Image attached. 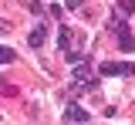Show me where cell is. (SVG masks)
<instances>
[{
    "mask_svg": "<svg viewBox=\"0 0 135 125\" xmlns=\"http://www.w3.org/2000/svg\"><path fill=\"white\" fill-rule=\"evenodd\" d=\"M68 122H81V125H88V108H81V105H68Z\"/></svg>",
    "mask_w": 135,
    "mask_h": 125,
    "instance_id": "7a4b0ae2",
    "label": "cell"
},
{
    "mask_svg": "<svg viewBox=\"0 0 135 125\" xmlns=\"http://www.w3.org/2000/svg\"><path fill=\"white\" fill-rule=\"evenodd\" d=\"M71 37H74V31H71V27H61V34H57V47H61V51H71Z\"/></svg>",
    "mask_w": 135,
    "mask_h": 125,
    "instance_id": "5b68a950",
    "label": "cell"
},
{
    "mask_svg": "<svg viewBox=\"0 0 135 125\" xmlns=\"http://www.w3.org/2000/svg\"><path fill=\"white\" fill-rule=\"evenodd\" d=\"M135 10V0H118V14L125 17V14H132Z\"/></svg>",
    "mask_w": 135,
    "mask_h": 125,
    "instance_id": "8992f818",
    "label": "cell"
},
{
    "mask_svg": "<svg viewBox=\"0 0 135 125\" xmlns=\"http://www.w3.org/2000/svg\"><path fill=\"white\" fill-rule=\"evenodd\" d=\"M68 61H71V64H78V61H84V54H81V51H68Z\"/></svg>",
    "mask_w": 135,
    "mask_h": 125,
    "instance_id": "ba28073f",
    "label": "cell"
},
{
    "mask_svg": "<svg viewBox=\"0 0 135 125\" xmlns=\"http://www.w3.org/2000/svg\"><path fill=\"white\" fill-rule=\"evenodd\" d=\"M7 31H10V24H7V20H0V34H7Z\"/></svg>",
    "mask_w": 135,
    "mask_h": 125,
    "instance_id": "9c48e42d",
    "label": "cell"
},
{
    "mask_svg": "<svg viewBox=\"0 0 135 125\" xmlns=\"http://www.w3.org/2000/svg\"><path fill=\"white\" fill-rule=\"evenodd\" d=\"M17 54H14V47H0V64H10Z\"/></svg>",
    "mask_w": 135,
    "mask_h": 125,
    "instance_id": "52a82bcc",
    "label": "cell"
},
{
    "mask_svg": "<svg viewBox=\"0 0 135 125\" xmlns=\"http://www.w3.org/2000/svg\"><path fill=\"white\" fill-rule=\"evenodd\" d=\"M101 74H105V78H132L135 64L132 61H105V64H101Z\"/></svg>",
    "mask_w": 135,
    "mask_h": 125,
    "instance_id": "6da1fadb",
    "label": "cell"
},
{
    "mask_svg": "<svg viewBox=\"0 0 135 125\" xmlns=\"http://www.w3.org/2000/svg\"><path fill=\"white\" fill-rule=\"evenodd\" d=\"M44 41H47V27H34L31 37H27V44H31V47H41Z\"/></svg>",
    "mask_w": 135,
    "mask_h": 125,
    "instance_id": "277c9868",
    "label": "cell"
},
{
    "mask_svg": "<svg viewBox=\"0 0 135 125\" xmlns=\"http://www.w3.org/2000/svg\"><path fill=\"white\" fill-rule=\"evenodd\" d=\"M68 7H81V0H68Z\"/></svg>",
    "mask_w": 135,
    "mask_h": 125,
    "instance_id": "30bf717a",
    "label": "cell"
},
{
    "mask_svg": "<svg viewBox=\"0 0 135 125\" xmlns=\"http://www.w3.org/2000/svg\"><path fill=\"white\" fill-rule=\"evenodd\" d=\"M118 47H122L125 54H128V51H135V37H132V31H128V27L118 34Z\"/></svg>",
    "mask_w": 135,
    "mask_h": 125,
    "instance_id": "3957f363",
    "label": "cell"
}]
</instances>
